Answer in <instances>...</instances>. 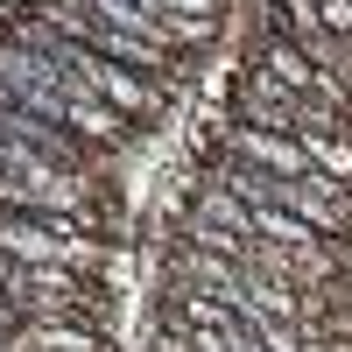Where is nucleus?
Instances as JSON below:
<instances>
[{
	"label": "nucleus",
	"instance_id": "f257e3e1",
	"mask_svg": "<svg viewBox=\"0 0 352 352\" xmlns=\"http://www.w3.org/2000/svg\"><path fill=\"white\" fill-rule=\"evenodd\" d=\"M0 254L28 268H106V226L71 212H0Z\"/></svg>",
	"mask_w": 352,
	"mask_h": 352
},
{
	"label": "nucleus",
	"instance_id": "f03ea898",
	"mask_svg": "<svg viewBox=\"0 0 352 352\" xmlns=\"http://www.w3.org/2000/svg\"><path fill=\"white\" fill-rule=\"evenodd\" d=\"M8 352H106V331L78 317H21Z\"/></svg>",
	"mask_w": 352,
	"mask_h": 352
},
{
	"label": "nucleus",
	"instance_id": "7ed1b4c3",
	"mask_svg": "<svg viewBox=\"0 0 352 352\" xmlns=\"http://www.w3.org/2000/svg\"><path fill=\"white\" fill-rule=\"evenodd\" d=\"M190 219H197V226H212V232H232V240H254V204H247V197H232V190L219 184V176L197 190Z\"/></svg>",
	"mask_w": 352,
	"mask_h": 352
},
{
	"label": "nucleus",
	"instance_id": "20e7f679",
	"mask_svg": "<svg viewBox=\"0 0 352 352\" xmlns=\"http://www.w3.org/2000/svg\"><path fill=\"white\" fill-rule=\"evenodd\" d=\"M303 155L317 176L331 184H352V127H324V134H303Z\"/></svg>",
	"mask_w": 352,
	"mask_h": 352
},
{
	"label": "nucleus",
	"instance_id": "39448f33",
	"mask_svg": "<svg viewBox=\"0 0 352 352\" xmlns=\"http://www.w3.org/2000/svg\"><path fill=\"white\" fill-rule=\"evenodd\" d=\"M254 240H275V247H310L324 240L317 226H303L296 212H275V204H254Z\"/></svg>",
	"mask_w": 352,
	"mask_h": 352
}]
</instances>
